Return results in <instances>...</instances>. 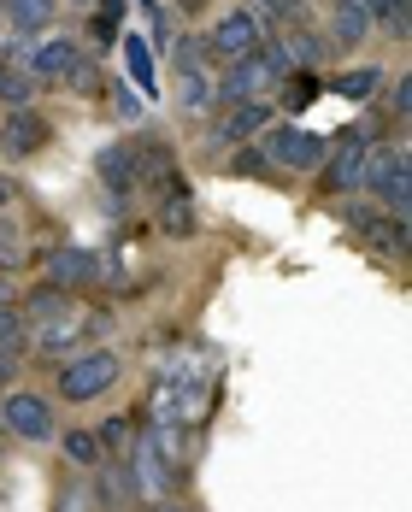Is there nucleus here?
<instances>
[{"label":"nucleus","instance_id":"10","mask_svg":"<svg viewBox=\"0 0 412 512\" xmlns=\"http://www.w3.org/2000/svg\"><path fill=\"white\" fill-rule=\"evenodd\" d=\"M48 118L42 112H30V106H18V112H6L0 118V154L6 159H30V154H42L48 148Z\"/></svg>","mask_w":412,"mask_h":512},{"label":"nucleus","instance_id":"13","mask_svg":"<svg viewBox=\"0 0 412 512\" xmlns=\"http://www.w3.org/2000/svg\"><path fill=\"white\" fill-rule=\"evenodd\" d=\"M36 89H42V83L24 71V42H12V48L0 53V106H12V112H18V106L36 101Z\"/></svg>","mask_w":412,"mask_h":512},{"label":"nucleus","instance_id":"14","mask_svg":"<svg viewBox=\"0 0 412 512\" xmlns=\"http://www.w3.org/2000/svg\"><path fill=\"white\" fill-rule=\"evenodd\" d=\"M18 312H24V324H36V330H42V324H59V318H71V312H77V301H71L65 289H53V283H36V289L18 301Z\"/></svg>","mask_w":412,"mask_h":512},{"label":"nucleus","instance_id":"8","mask_svg":"<svg viewBox=\"0 0 412 512\" xmlns=\"http://www.w3.org/2000/svg\"><path fill=\"white\" fill-rule=\"evenodd\" d=\"M77 65H83V42H77V36H48V42L24 48V71H30L42 89H65Z\"/></svg>","mask_w":412,"mask_h":512},{"label":"nucleus","instance_id":"33","mask_svg":"<svg viewBox=\"0 0 412 512\" xmlns=\"http://www.w3.org/2000/svg\"><path fill=\"white\" fill-rule=\"evenodd\" d=\"M383 89H389V112H395V118H407V106H412V83H407V77H395V83H383Z\"/></svg>","mask_w":412,"mask_h":512},{"label":"nucleus","instance_id":"35","mask_svg":"<svg viewBox=\"0 0 412 512\" xmlns=\"http://www.w3.org/2000/svg\"><path fill=\"white\" fill-rule=\"evenodd\" d=\"M259 12H271V18H301L307 12V0H254Z\"/></svg>","mask_w":412,"mask_h":512},{"label":"nucleus","instance_id":"26","mask_svg":"<svg viewBox=\"0 0 412 512\" xmlns=\"http://www.w3.org/2000/svg\"><path fill=\"white\" fill-rule=\"evenodd\" d=\"M59 512H95V489H89V477H71V483L59 489Z\"/></svg>","mask_w":412,"mask_h":512},{"label":"nucleus","instance_id":"38","mask_svg":"<svg viewBox=\"0 0 412 512\" xmlns=\"http://www.w3.org/2000/svg\"><path fill=\"white\" fill-rule=\"evenodd\" d=\"M0 307H18V289H12V277H0Z\"/></svg>","mask_w":412,"mask_h":512},{"label":"nucleus","instance_id":"36","mask_svg":"<svg viewBox=\"0 0 412 512\" xmlns=\"http://www.w3.org/2000/svg\"><path fill=\"white\" fill-rule=\"evenodd\" d=\"M12 365H18V348H0V389L12 383Z\"/></svg>","mask_w":412,"mask_h":512},{"label":"nucleus","instance_id":"23","mask_svg":"<svg viewBox=\"0 0 412 512\" xmlns=\"http://www.w3.org/2000/svg\"><path fill=\"white\" fill-rule=\"evenodd\" d=\"M0 6H6V24H18L24 36H36L53 18V0H0Z\"/></svg>","mask_w":412,"mask_h":512},{"label":"nucleus","instance_id":"40","mask_svg":"<svg viewBox=\"0 0 412 512\" xmlns=\"http://www.w3.org/2000/svg\"><path fill=\"white\" fill-rule=\"evenodd\" d=\"M77 6H95V0H77Z\"/></svg>","mask_w":412,"mask_h":512},{"label":"nucleus","instance_id":"28","mask_svg":"<svg viewBox=\"0 0 412 512\" xmlns=\"http://www.w3.org/2000/svg\"><path fill=\"white\" fill-rule=\"evenodd\" d=\"M12 265H24V242H18V224L0 218V277H6Z\"/></svg>","mask_w":412,"mask_h":512},{"label":"nucleus","instance_id":"25","mask_svg":"<svg viewBox=\"0 0 412 512\" xmlns=\"http://www.w3.org/2000/svg\"><path fill=\"white\" fill-rule=\"evenodd\" d=\"M283 83H289V95H283V101H289V112H301V106L318 101V77H312V71H289Z\"/></svg>","mask_w":412,"mask_h":512},{"label":"nucleus","instance_id":"43","mask_svg":"<svg viewBox=\"0 0 412 512\" xmlns=\"http://www.w3.org/2000/svg\"><path fill=\"white\" fill-rule=\"evenodd\" d=\"M142 6H154V0H142Z\"/></svg>","mask_w":412,"mask_h":512},{"label":"nucleus","instance_id":"15","mask_svg":"<svg viewBox=\"0 0 412 512\" xmlns=\"http://www.w3.org/2000/svg\"><path fill=\"white\" fill-rule=\"evenodd\" d=\"M159 230L165 236H195V195H189L183 177H171V189L159 201Z\"/></svg>","mask_w":412,"mask_h":512},{"label":"nucleus","instance_id":"34","mask_svg":"<svg viewBox=\"0 0 412 512\" xmlns=\"http://www.w3.org/2000/svg\"><path fill=\"white\" fill-rule=\"evenodd\" d=\"M201 36H177V71H189V65H201Z\"/></svg>","mask_w":412,"mask_h":512},{"label":"nucleus","instance_id":"31","mask_svg":"<svg viewBox=\"0 0 412 512\" xmlns=\"http://www.w3.org/2000/svg\"><path fill=\"white\" fill-rule=\"evenodd\" d=\"M18 342H24V312L0 307V348H18Z\"/></svg>","mask_w":412,"mask_h":512},{"label":"nucleus","instance_id":"16","mask_svg":"<svg viewBox=\"0 0 412 512\" xmlns=\"http://www.w3.org/2000/svg\"><path fill=\"white\" fill-rule=\"evenodd\" d=\"M77 342H89V318H83V312H71V318H59V324H42V330H36V354H48V359L71 354Z\"/></svg>","mask_w":412,"mask_h":512},{"label":"nucleus","instance_id":"2","mask_svg":"<svg viewBox=\"0 0 412 512\" xmlns=\"http://www.w3.org/2000/svg\"><path fill=\"white\" fill-rule=\"evenodd\" d=\"M118 377H124V359L112 348H83V354H71L53 371V395L71 401V407H89V401H101L106 389H118Z\"/></svg>","mask_w":412,"mask_h":512},{"label":"nucleus","instance_id":"9","mask_svg":"<svg viewBox=\"0 0 412 512\" xmlns=\"http://www.w3.org/2000/svg\"><path fill=\"white\" fill-rule=\"evenodd\" d=\"M206 48L218 53L224 65H236V59H248V53L265 42V30H259V18L254 12H224L218 24H212V36H201Z\"/></svg>","mask_w":412,"mask_h":512},{"label":"nucleus","instance_id":"5","mask_svg":"<svg viewBox=\"0 0 412 512\" xmlns=\"http://www.w3.org/2000/svg\"><path fill=\"white\" fill-rule=\"evenodd\" d=\"M259 142H265L259 154L271 159V171H277V165H283V171H318L324 154H330V136H318L307 124H277V130H265Z\"/></svg>","mask_w":412,"mask_h":512},{"label":"nucleus","instance_id":"39","mask_svg":"<svg viewBox=\"0 0 412 512\" xmlns=\"http://www.w3.org/2000/svg\"><path fill=\"white\" fill-rule=\"evenodd\" d=\"M0 448H6V424H0Z\"/></svg>","mask_w":412,"mask_h":512},{"label":"nucleus","instance_id":"29","mask_svg":"<svg viewBox=\"0 0 412 512\" xmlns=\"http://www.w3.org/2000/svg\"><path fill=\"white\" fill-rule=\"evenodd\" d=\"M230 177H271V159L259 154V148H236L230 154Z\"/></svg>","mask_w":412,"mask_h":512},{"label":"nucleus","instance_id":"21","mask_svg":"<svg viewBox=\"0 0 412 512\" xmlns=\"http://www.w3.org/2000/svg\"><path fill=\"white\" fill-rule=\"evenodd\" d=\"M277 42H283V53H289L295 71H312V65L324 59V36H318V30H289V36H277Z\"/></svg>","mask_w":412,"mask_h":512},{"label":"nucleus","instance_id":"11","mask_svg":"<svg viewBox=\"0 0 412 512\" xmlns=\"http://www.w3.org/2000/svg\"><path fill=\"white\" fill-rule=\"evenodd\" d=\"M271 130V106L248 101V106H224V118L212 124V148H248L254 136Z\"/></svg>","mask_w":412,"mask_h":512},{"label":"nucleus","instance_id":"24","mask_svg":"<svg viewBox=\"0 0 412 512\" xmlns=\"http://www.w3.org/2000/svg\"><path fill=\"white\" fill-rule=\"evenodd\" d=\"M136 412H112L101 418V430H95V442H101V454H124L130 442H136V424H130Z\"/></svg>","mask_w":412,"mask_h":512},{"label":"nucleus","instance_id":"22","mask_svg":"<svg viewBox=\"0 0 412 512\" xmlns=\"http://www.w3.org/2000/svg\"><path fill=\"white\" fill-rule=\"evenodd\" d=\"M59 448H65V460H71V465H83V471L106 465L101 442H95V430H65V436H59Z\"/></svg>","mask_w":412,"mask_h":512},{"label":"nucleus","instance_id":"17","mask_svg":"<svg viewBox=\"0 0 412 512\" xmlns=\"http://www.w3.org/2000/svg\"><path fill=\"white\" fill-rule=\"evenodd\" d=\"M330 42H342V48L371 42V18H365L354 0H330Z\"/></svg>","mask_w":412,"mask_h":512},{"label":"nucleus","instance_id":"4","mask_svg":"<svg viewBox=\"0 0 412 512\" xmlns=\"http://www.w3.org/2000/svg\"><path fill=\"white\" fill-rule=\"evenodd\" d=\"M377 148V124H354V130H342L336 142H330V154H324V195H354L365 177V159Z\"/></svg>","mask_w":412,"mask_h":512},{"label":"nucleus","instance_id":"1","mask_svg":"<svg viewBox=\"0 0 412 512\" xmlns=\"http://www.w3.org/2000/svg\"><path fill=\"white\" fill-rule=\"evenodd\" d=\"M212 395V371L195 359H171L154 383V401H148V424H195Z\"/></svg>","mask_w":412,"mask_h":512},{"label":"nucleus","instance_id":"7","mask_svg":"<svg viewBox=\"0 0 412 512\" xmlns=\"http://www.w3.org/2000/svg\"><path fill=\"white\" fill-rule=\"evenodd\" d=\"M42 283L65 289V295L95 289V283H101V254H95V248H71V242H59V248L42 254Z\"/></svg>","mask_w":412,"mask_h":512},{"label":"nucleus","instance_id":"30","mask_svg":"<svg viewBox=\"0 0 412 512\" xmlns=\"http://www.w3.org/2000/svg\"><path fill=\"white\" fill-rule=\"evenodd\" d=\"M354 6H360L365 18H371V30H377V24H389L395 12H407L412 0H354Z\"/></svg>","mask_w":412,"mask_h":512},{"label":"nucleus","instance_id":"20","mask_svg":"<svg viewBox=\"0 0 412 512\" xmlns=\"http://www.w3.org/2000/svg\"><path fill=\"white\" fill-rule=\"evenodd\" d=\"M177 106H183V112H206V106H212V77H206L201 65L177 71Z\"/></svg>","mask_w":412,"mask_h":512},{"label":"nucleus","instance_id":"37","mask_svg":"<svg viewBox=\"0 0 412 512\" xmlns=\"http://www.w3.org/2000/svg\"><path fill=\"white\" fill-rule=\"evenodd\" d=\"M18 201V183H12V177H6V171H0V212H6V206Z\"/></svg>","mask_w":412,"mask_h":512},{"label":"nucleus","instance_id":"41","mask_svg":"<svg viewBox=\"0 0 412 512\" xmlns=\"http://www.w3.org/2000/svg\"><path fill=\"white\" fill-rule=\"evenodd\" d=\"M183 6H201V0H183Z\"/></svg>","mask_w":412,"mask_h":512},{"label":"nucleus","instance_id":"12","mask_svg":"<svg viewBox=\"0 0 412 512\" xmlns=\"http://www.w3.org/2000/svg\"><path fill=\"white\" fill-rule=\"evenodd\" d=\"M348 218H354V230L365 236V248L371 254H407V218H383L377 206L365 212V206H348Z\"/></svg>","mask_w":412,"mask_h":512},{"label":"nucleus","instance_id":"6","mask_svg":"<svg viewBox=\"0 0 412 512\" xmlns=\"http://www.w3.org/2000/svg\"><path fill=\"white\" fill-rule=\"evenodd\" d=\"M0 424H6L12 442H30V448H42V442L59 436L53 407L42 401V395H30V389H6V401H0Z\"/></svg>","mask_w":412,"mask_h":512},{"label":"nucleus","instance_id":"3","mask_svg":"<svg viewBox=\"0 0 412 512\" xmlns=\"http://www.w3.org/2000/svg\"><path fill=\"white\" fill-rule=\"evenodd\" d=\"M360 189L371 195V206H389V218H407L412 206V177H407V148L401 142H377L365 159Z\"/></svg>","mask_w":412,"mask_h":512},{"label":"nucleus","instance_id":"27","mask_svg":"<svg viewBox=\"0 0 412 512\" xmlns=\"http://www.w3.org/2000/svg\"><path fill=\"white\" fill-rule=\"evenodd\" d=\"M71 95H106V77H101V65L95 59H83L77 71H71V83H65Z\"/></svg>","mask_w":412,"mask_h":512},{"label":"nucleus","instance_id":"32","mask_svg":"<svg viewBox=\"0 0 412 512\" xmlns=\"http://www.w3.org/2000/svg\"><path fill=\"white\" fill-rule=\"evenodd\" d=\"M112 106H118V118H124V124H142V112H148V101H142V95H130V89H118Z\"/></svg>","mask_w":412,"mask_h":512},{"label":"nucleus","instance_id":"18","mask_svg":"<svg viewBox=\"0 0 412 512\" xmlns=\"http://www.w3.org/2000/svg\"><path fill=\"white\" fill-rule=\"evenodd\" d=\"M124 42V65H130V77H136V95H154L159 71H154V42L142 36V30H130V36H118Z\"/></svg>","mask_w":412,"mask_h":512},{"label":"nucleus","instance_id":"19","mask_svg":"<svg viewBox=\"0 0 412 512\" xmlns=\"http://www.w3.org/2000/svg\"><path fill=\"white\" fill-rule=\"evenodd\" d=\"M330 89L348 95V101H377V95H383V71H377V65H354V71H342Z\"/></svg>","mask_w":412,"mask_h":512},{"label":"nucleus","instance_id":"42","mask_svg":"<svg viewBox=\"0 0 412 512\" xmlns=\"http://www.w3.org/2000/svg\"><path fill=\"white\" fill-rule=\"evenodd\" d=\"M0 24H6V6H0Z\"/></svg>","mask_w":412,"mask_h":512}]
</instances>
